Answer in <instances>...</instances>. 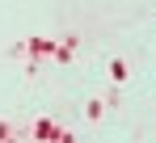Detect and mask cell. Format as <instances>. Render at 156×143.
<instances>
[{
  "label": "cell",
  "instance_id": "1",
  "mask_svg": "<svg viewBox=\"0 0 156 143\" xmlns=\"http://www.w3.org/2000/svg\"><path fill=\"white\" fill-rule=\"evenodd\" d=\"M101 110H105L101 101H89V110H84V114H89V122H97V118H101Z\"/></svg>",
  "mask_w": 156,
  "mask_h": 143
},
{
  "label": "cell",
  "instance_id": "2",
  "mask_svg": "<svg viewBox=\"0 0 156 143\" xmlns=\"http://www.w3.org/2000/svg\"><path fill=\"white\" fill-rule=\"evenodd\" d=\"M110 76L114 80H127V63H110Z\"/></svg>",
  "mask_w": 156,
  "mask_h": 143
}]
</instances>
